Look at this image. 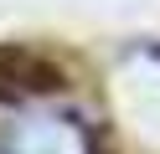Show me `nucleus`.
<instances>
[{"instance_id":"nucleus-1","label":"nucleus","mask_w":160,"mask_h":154,"mask_svg":"<svg viewBox=\"0 0 160 154\" xmlns=\"http://www.w3.org/2000/svg\"><path fill=\"white\" fill-rule=\"evenodd\" d=\"M0 154H98V144L88 123L72 113H26V118L5 123Z\"/></svg>"}]
</instances>
